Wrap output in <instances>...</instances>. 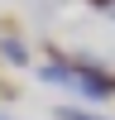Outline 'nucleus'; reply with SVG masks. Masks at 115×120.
<instances>
[{"label":"nucleus","instance_id":"3","mask_svg":"<svg viewBox=\"0 0 115 120\" xmlns=\"http://www.w3.org/2000/svg\"><path fill=\"white\" fill-rule=\"evenodd\" d=\"M86 5H91V10H110V0H86Z\"/></svg>","mask_w":115,"mask_h":120},{"label":"nucleus","instance_id":"2","mask_svg":"<svg viewBox=\"0 0 115 120\" xmlns=\"http://www.w3.org/2000/svg\"><path fill=\"white\" fill-rule=\"evenodd\" d=\"M0 58H10L14 67H29V48L19 38H0Z\"/></svg>","mask_w":115,"mask_h":120},{"label":"nucleus","instance_id":"4","mask_svg":"<svg viewBox=\"0 0 115 120\" xmlns=\"http://www.w3.org/2000/svg\"><path fill=\"white\" fill-rule=\"evenodd\" d=\"M0 120H10V115H0Z\"/></svg>","mask_w":115,"mask_h":120},{"label":"nucleus","instance_id":"1","mask_svg":"<svg viewBox=\"0 0 115 120\" xmlns=\"http://www.w3.org/2000/svg\"><path fill=\"white\" fill-rule=\"evenodd\" d=\"M72 72H77V86H82L91 101H110V72H105V67H96L91 58H86V63L72 67Z\"/></svg>","mask_w":115,"mask_h":120}]
</instances>
